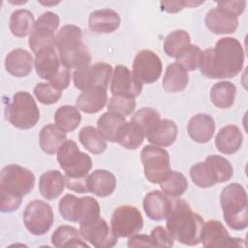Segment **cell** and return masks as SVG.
<instances>
[{
  "label": "cell",
  "mask_w": 248,
  "mask_h": 248,
  "mask_svg": "<svg viewBox=\"0 0 248 248\" xmlns=\"http://www.w3.org/2000/svg\"><path fill=\"white\" fill-rule=\"evenodd\" d=\"M6 119L16 128L28 130L40 119V110L33 96L27 91H18L5 108Z\"/></svg>",
  "instance_id": "obj_6"
},
{
  "label": "cell",
  "mask_w": 248,
  "mask_h": 248,
  "mask_svg": "<svg viewBox=\"0 0 248 248\" xmlns=\"http://www.w3.org/2000/svg\"><path fill=\"white\" fill-rule=\"evenodd\" d=\"M66 140V133L54 124L44 126L39 135L40 147L45 153L50 155L55 154Z\"/></svg>",
  "instance_id": "obj_28"
},
{
  "label": "cell",
  "mask_w": 248,
  "mask_h": 248,
  "mask_svg": "<svg viewBox=\"0 0 248 248\" xmlns=\"http://www.w3.org/2000/svg\"><path fill=\"white\" fill-rule=\"evenodd\" d=\"M79 198L72 194L65 195L59 202V213L63 219L70 222H78V220Z\"/></svg>",
  "instance_id": "obj_43"
},
{
  "label": "cell",
  "mask_w": 248,
  "mask_h": 248,
  "mask_svg": "<svg viewBox=\"0 0 248 248\" xmlns=\"http://www.w3.org/2000/svg\"><path fill=\"white\" fill-rule=\"evenodd\" d=\"M34 185L35 175L31 170L16 164L5 166L0 173V210L3 213L16 210Z\"/></svg>",
  "instance_id": "obj_2"
},
{
  "label": "cell",
  "mask_w": 248,
  "mask_h": 248,
  "mask_svg": "<svg viewBox=\"0 0 248 248\" xmlns=\"http://www.w3.org/2000/svg\"><path fill=\"white\" fill-rule=\"evenodd\" d=\"M71 78H72L71 71L62 65L59 71L54 75V77L48 80V83L53 88L59 91H63L64 89L68 88V86L70 85Z\"/></svg>",
  "instance_id": "obj_46"
},
{
  "label": "cell",
  "mask_w": 248,
  "mask_h": 248,
  "mask_svg": "<svg viewBox=\"0 0 248 248\" xmlns=\"http://www.w3.org/2000/svg\"><path fill=\"white\" fill-rule=\"evenodd\" d=\"M65 176L56 170L44 172L39 179V191L46 200H54L58 198L65 187Z\"/></svg>",
  "instance_id": "obj_27"
},
{
  "label": "cell",
  "mask_w": 248,
  "mask_h": 248,
  "mask_svg": "<svg viewBox=\"0 0 248 248\" xmlns=\"http://www.w3.org/2000/svg\"><path fill=\"white\" fill-rule=\"evenodd\" d=\"M59 23L58 15L50 11L43 13L38 17L28 40L29 47L34 53L46 46H55L56 35L54 33Z\"/></svg>",
  "instance_id": "obj_9"
},
{
  "label": "cell",
  "mask_w": 248,
  "mask_h": 248,
  "mask_svg": "<svg viewBox=\"0 0 248 248\" xmlns=\"http://www.w3.org/2000/svg\"><path fill=\"white\" fill-rule=\"evenodd\" d=\"M204 162L212 170L217 183H223L230 180L233 175V168L230 161L220 155H209Z\"/></svg>",
  "instance_id": "obj_38"
},
{
  "label": "cell",
  "mask_w": 248,
  "mask_h": 248,
  "mask_svg": "<svg viewBox=\"0 0 248 248\" xmlns=\"http://www.w3.org/2000/svg\"><path fill=\"white\" fill-rule=\"evenodd\" d=\"M202 1L195 2V1H162L160 2L162 11H165L167 13L174 14L180 12L185 6L187 7H196L200 4H202Z\"/></svg>",
  "instance_id": "obj_48"
},
{
  "label": "cell",
  "mask_w": 248,
  "mask_h": 248,
  "mask_svg": "<svg viewBox=\"0 0 248 248\" xmlns=\"http://www.w3.org/2000/svg\"><path fill=\"white\" fill-rule=\"evenodd\" d=\"M150 237L152 238L155 247H172L173 238L170 236L169 232L161 226L155 227L151 231Z\"/></svg>",
  "instance_id": "obj_47"
},
{
  "label": "cell",
  "mask_w": 248,
  "mask_h": 248,
  "mask_svg": "<svg viewBox=\"0 0 248 248\" xmlns=\"http://www.w3.org/2000/svg\"><path fill=\"white\" fill-rule=\"evenodd\" d=\"M108 111L116 112L123 116L131 114L136 108L135 98L112 95L107 105Z\"/></svg>",
  "instance_id": "obj_44"
},
{
  "label": "cell",
  "mask_w": 248,
  "mask_h": 248,
  "mask_svg": "<svg viewBox=\"0 0 248 248\" xmlns=\"http://www.w3.org/2000/svg\"><path fill=\"white\" fill-rule=\"evenodd\" d=\"M112 75V67L105 62H98L92 66L76 70L73 73V81L76 88L83 91L90 87L101 86L108 88Z\"/></svg>",
  "instance_id": "obj_12"
},
{
  "label": "cell",
  "mask_w": 248,
  "mask_h": 248,
  "mask_svg": "<svg viewBox=\"0 0 248 248\" xmlns=\"http://www.w3.org/2000/svg\"><path fill=\"white\" fill-rule=\"evenodd\" d=\"M187 131L194 141L206 143L214 135L215 122L209 114L198 113L189 120Z\"/></svg>",
  "instance_id": "obj_21"
},
{
  "label": "cell",
  "mask_w": 248,
  "mask_h": 248,
  "mask_svg": "<svg viewBox=\"0 0 248 248\" xmlns=\"http://www.w3.org/2000/svg\"><path fill=\"white\" fill-rule=\"evenodd\" d=\"M201 241L206 248H239L245 246L243 239L231 237L224 225L218 220H209L204 223Z\"/></svg>",
  "instance_id": "obj_14"
},
{
  "label": "cell",
  "mask_w": 248,
  "mask_h": 248,
  "mask_svg": "<svg viewBox=\"0 0 248 248\" xmlns=\"http://www.w3.org/2000/svg\"><path fill=\"white\" fill-rule=\"evenodd\" d=\"M88 176L85 177H66L65 184L66 187L76 193H87L89 192L87 185Z\"/></svg>",
  "instance_id": "obj_49"
},
{
  "label": "cell",
  "mask_w": 248,
  "mask_h": 248,
  "mask_svg": "<svg viewBox=\"0 0 248 248\" xmlns=\"http://www.w3.org/2000/svg\"><path fill=\"white\" fill-rule=\"evenodd\" d=\"M143 227L140 211L129 204L116 207L111 215L110 228L117 237H130L139 233Z\"/></svg>",
  "instance_id": "obj_10"
},
{
  "label": "cell",
  "mask_w": 248,
  "mask_h": 248,
  "mask_svg": "<svg viewBox=\"0 0 248 248\" xmlns=\"http://www.w3.org/2000/svg\"><path fill=\"white\" fill-rule=\"evenodd\" d=\"M243 142V135L236 125H227L219 130L215 137V146L223 154L237 152Z\"/></svg>",
  "instance_id": "obj_24"
},
{
  "label": "cell",
  "mask_w": 248,
  "mask_h": 248,
  "mask_svg": "<svg viewBox=\"0 0 248 248\" xmlns=\"http://www.w3.org/2000/svg\"><path fill=\"white\" fill-rule=\"evenodd\" d=\"M51 243L58 248L63 247H88L83 241L79 231L72 226L63 225L58 227L51 235Z\"/></svg>",
  "instance_id": "obj_31"
},
{
  "label": "cell",
  "mask_w": 248,
  "mask_h": 248,
  "mask_svg": "<svg viewBox=\"0 0 248 248\" xmlns=\"http://www.w3.org/2000/svg\"><path fill=\"white\" fill-rule=\"evenodd\" d=\"M204 21L209 31L218 35L232 34L238 26V17L219 7L209 10Z\"/></svg>",
  "instance_id": "obj_17"
},
{
  "label": "cell",
  "mask_w": 248,
  "mask_h": 248,
  "mask_svg": "<svg viewBox=\"0 0 248 248\" xmlns=\"http://www.w3.org/2000/svg\"><path fill=\"white\" fill-rule=\"evenodd\" d=\"M144 133L142 129L136 123L130 121L126 122L120 129L117 141L122 147L126 149H137L144 140Z\"/></svg>",
  "instance_id": "obj_35"
},
{
  "label": "cell",
  "mask_w": 248,
  "mask_h": 248,
  "mask_svg": "<svg viewBox=\"0 0 248 248\" xmlns=\"http://www.w3.org/2000/svg\"><path fill=\"white\" fill-rule=\"evenodd\" d=\"M54 121L59 129L65 133H71L78 127L81 114L77 107L66 105L57 108L54 113Z\"/></svg>",
  "instance_id": "obj_34"
},
{
  "label": "cell",
  "mask_w": 248,
  "mask_h": 248,
  "mask_svg": "<svg viewBox=\"0 0 248 248\" xmlns=\"http://www.w3.org/2000/svg\"><path fill=\"white\" fill-rule=\"evenodd\" d=\"M236 87L230 81H219L210 89V100L219 108H229L234 103Z\"/></svg>",
  "instance_id": "obj_33"
},
{
  "label": "cell",
  "mask_w": 248,
  "mask_h": 248,
  "mask_svg": "<svg viewBox=\"0 0 248 248\" xmlns=\"http://www.w3.org/2000/svg\"><path fill=\"white\" fill-rule=\"evenodd\" d=\"M40 3H42V4H44V5H55V4H58L59 2H52V3H48V2H42V1H40Z\"/></svg>",
  "instance_id": "obj_52"
},
{
  "label": "cell",
  "mask_w": 248,
  "mask_h": 248,
  "mask_svg": "<svg viewBox=\"0 0 248 248\" xmlns=\"http://www.w3.org/2000/svg\"><path fill=\"white\" fill-rule=\"evenodd\" d=\"M121 19L114 10L102 9L92 12L88 18L89 29L96 34H109L120 26Z\"/></svg>",
  "instance_id": "obj_20"
},
{
  "label": "cell",
  "mask_w": 248,
  "mask_h": 248,
  "mask_svg": "<svg viewBox=\"0 0 248 248\" xmlns=\"http://www.w3.org/2000/svg\"><path fill=\"white\" fill-rule=\"evenodd\" d=\"M177 132L178 128L174 121L170 119H161L145 137L151 144L160 147H167L175 141Z\"/></svg>",
  "instance_id": "obj_26"
},
{
  "label": "cell",
  "mask_w": 248,
  "mask_h": 248,
  "mask_svg": "<svg viewBox=\"0 0 248 248\" xmlns=\"http://www.w3.org/2000/svg\"><path fill=\"white\" fill-rule=\"evenodd\" d=\"M57 162L66 177H85L92 168L90 156L81 152L72 140H66L58 149Z\"/></svg>",
  "instance_id": "obj_7"
},
{
  "label": "cell",
  "mask_w": 248,
  "mask_h": 248,
  "mask_svg": "<svg viewBox=\"0 0 248 248\" xmlns=\"http://www.w3.org/2000/svg\"><path fill=\"white\" fill-rule=\"evenodd\" d=\"M142 205L149 219L161 221L168 217L171 208V200L163 192L153 190L145 195Z\"/></svg>",
  "instance_id": "obj_19"
},
{
  "label": "cell",
  "mask_w": 248,
  "mask_h": 248,
  "mask_svg": "<svg viewBox=\"0 0 248 248\" xmlns=\"http://www.w3.org/2000/svg\"><path fill=\"white\" fill-rule=\"evenodd\" d=\"M202 50L198 46L188 45L183 47L176 55V63L180 64L187 72L195 71L199 68Z\"/></svg>",
  "instance_id": "obj_42"
},
{
  "label": "cell",
  "mask_w": 248,
  "mask_h": 248,
  "mask_svg": "<svg viewBox=\"0 0 248 248\" xmlns=\"http://www.w3.org/2000/svg\"><path fill=\"white\" fill-rule=\"evenodd\" d=\"M54 221L51 206L41 200L30 202L23 212V223L26 229L34 235H43L47 232Z\"/></svg>",
  "instance_id": "obj_11"
},
{
  "label": "cell",
  "mask_w": 248,
  "mask_h": 248,
  "mask_svg": "<svg viewBox=\"0 0 248 248\" xmlns=\"http://www.w3.org/2000/svg\"><path fill=\"white\" fill-rule=\"evenodd\" d=\"M116 178L107 170H96L88 175L89 192L97 197L105 198L111 195L116 188Z\"/></svg>",
  "instance_id": "obj_25"
},
{
  "label": "cell",
  "mask_w": 248,
  "mask_h": 248,
  "mask_svg": "<svg viewBox=\"0 0 248 248\" xmlns=\"http://www.w3.org/2000/svg\"><path fill=\"white\" fill-rule=\"evenodd\" d=\"M33 57L23 48L11 50L5 58V68L9 74L16 78H23L32 72Z\"/></svg>",
  "instance_id": "obj_23"
},
{
  "label": "cell",
  "mask_w": 248,
  "mask_h": 248,
  "mask_svg": "<svg viewBox=\"0 0 248 248\" xmlns=\"http://www.w3.org/2000/svg\"><path fill=\"white\" fill-rule=\"evenodd\" d=\"M160 120L159 112L152 108H142L131 117V121L138 124L142 129L145 136L152 131Z\"/></svg>",
  "instance_id": "obj_41"
},
{
  "label": "cell",
  "mask_w": 248,
  "mask_h": 248,
  "mask_svg": "<svg viewBox=\"0 0 248 248\" xmlns=\"http://www.w3.org/2000/svg\"><path fill=\"white\" fill-rule=\"evenodd\" d=\"M35 18L33 14L26 9H19L15 11L10 17V30L16 37H25L34 29Z\"/></svg>",
  "instance_id": "obj_32"
},
{
  "label": "cell",
  "mask_w": 248,
  "mask_h": 248,
  "mask_svg": "<svg viewBox=\"0 0 248 248\" xmlns=\"http://www.w3.org/2000/svg\"><path fill=\"white\" fill-rule=\"evenodd\" d=\"M126 122L127 121L125 116L108 110L99 117L97 121V127L99 133L106 140L116 142L118 133Z\"/></svg>",
  "instance_id": "obj_29"
},
{
  "label": "cell",
  "mask_w": 248,
  "mask_h": 248,
  "mask_svg": "<svg viewBox=\"0 0 248 248\" xmlns=\"http://www.w3.org/2000/svg\"><path fill=\"white\" fill-rule=\"evenodd\" d=\"M140 160L146 179L154 184H160L171 171L169 152L153 144L145 145L140 152Z\"/></svg>",
  "instance_id": "obj_8"
},
{
  "label": "cell",
  "mask_w": 248,
  "mask_h": 248,
  "mask_svg": "<svg viewBox=\"0 0 248 248\" xmlns=\"http://www.w3.org/2000/svg\"><path fill=\"white\" fill-rule=\"evenodd\" d=\"M34 66L37 75L44 79L49 80L59 71L62 64L55 46H46L35 53Z\"/></svg>",
  "instance_id": "obj_18"
},
{
  "label": "cell",
  "mask_w": 248,
  "mask_h": 248,
  "mask_svg": "<svg viewBox=\"0 0 248 248\" xmlns=\"http://www.w3.org/2000/svg\"><path fill=\"white\" fill-rule=\"evenodd\" d=\"M189 81L188 72L178 63L174 62L167 67L163 78V88L170 93L184 90Z\"/></svg>",
  "instance_id": "obj_30"
},
{
  "label": "cell",
  "mask_w": 248,
  "mask_h": 248,
  "mask_svg": "<svg viewBox=\"0 0 248 248\" xmlns=\"http://www.w3.org/2000/svg\"><path fill=\"white\" fill-rule=\"evenodd\" d=\"M217 5L219 8L224 9L238 17V16H240L246 8V1H244V0H231V1L224 0V1H219L217 3Z\"/></svg>",
  "instance_id": "obj_50"
},
{
  "label": "cell",
  "mask_w": 248,
  "mask_h": 248,
  "mask_svg": "<svg viewBox=\"0 0 248 248\" xmlns=\"http://www.w3.org/2000/svg\"><path fill=\"white\" fill-rule=\"evenodd\" d=\"M166 220L167 231L173 240L189 246L198 245L201 242L203 219L192 210L185 200L171 201V208Z\"/></svg>",
  "instance_id": "obj_3"
},
{
  "label": "cell",
  "mask_w": 248,
  "mask_h": 248,
  "mask_svg": "<svg viewBox=\"0 0 248 248\" xmlns=\"http://www.w3.org/2000/svg\"><path fill=\"white\" fill-rule=\"evenodd\" d=\"M79 232L82 238L97 248H110L116 245L117 236L111 231L107 221L103 218L79 225Z\"/></svg>",
  "instance_id": "obj_15"
},
{
  "label": "cell",
  "mask_w": 248,
  "mask_h": 248,
  "mask_svg": "<svg viewBox=\"0 0 248 248\" xmlns=\"http://www.w3.org/2000/svg\"><path fill=\"white\" fill-rule=\"evenodd\" d=\"M220 204L226 224L232 230L242 231L248 226V199L239 183L227 185L220 194Z\"/></svg>",
  "instance_id": "obj_5"
},
{
  "label": "cell",
  "mask_w": 248,
  "mask_h": 248,
  "mask_svg": "<svg viewBox=\"0 0 248 248\" xmlns=\"http://www.w3.org/2000/svg\"><path fill=\"white\" fill-rule=\"evenodd\" d=\"M78 140L90 153L96 155L104 153L108 146L107 140L93 126L83 127L78 134Z\"/></svg>",
  "instance_id": "obj_36"
},
{
  "label": "cell",
  "mask_w": 248,
  "mask_h": 248,
  "mask_svg": "<svg viewBox=\"0 0 248 248\" xmlns=\"http://www.w3.org/2000/svg\"><path fill=\"white\" fill-rule=\"evenodd\" d=\"M108 101L107 89L101 86L83 90L76 101L78 109L85 113H97L104 108Z\"/></svg>",
  "instance_id": "obj_22"
},
{
  "label": "cell",
  "mask_w": 248,
  "mask_h": 248,
  "mask_svg": "<svg viewBox=\"0 0 248 248\" xmlns=\"http://www.w3.org/2000/svg\"><path fill=\"white\" fill-rule=\"evenodd\" d=\"M244 63V51L238 40L224 37L217 41L213 48L202 51L199 68L208 78H231L237 76Z\"/></svg>",
  "instance_id": "obj_1"
},
{
  "label": "cell",
  "mask_w": 248,
  "mask_h": 248,
  "mask_svg": "<svg viewBox=\"0 0 248 248\" xmlns=\"http://www.w3.org/2000/svg\"><path fill=\"white\" fill-rule=\"evenodd\" d=\"M190 176L194 184L200 188H209L217 183L212 170L205 162L197 163L192 166Z\"/></svg>",
  "instance_id": "obj_40"
},
{
  "label": "cell",
  "mask_w": 248,
  "mask_h": 248,
  "mask_svg": "<svg viewBox=\"0 0 248 248\" xmlns=\"http://www.w3.org/2000/svg\"><path fill=\"white\" fill-rule=\"evenodd\" d=\"M160 188L165 195L175 199L185 193L188 188V181L181 172L171 170L160 183Z\"/></svg>",
  "instance_id": "obj_37"
},
{
  "label": "cell",
  "mask_w": 248,
  "mask_h": 248,
  "mask_svg": "<svg viewBox=\"0 0 248 248\" xmlns=\"http://www.w3.org/2000/svg\"><path fill=\"white\" fill-rule=\"evenodd\" d=\"M129 247H155L152 238L146 234H134L128 239Z\"/></svg>",
  "instance_id": "obj_51"
},
{
  "label": "cell",
  "mask_w": 248,
  "mask_h": 248,
  "mask_svg": "<svg viewBox=\"0 0 248 248\" xmlns=\"http://www.w3.org/2000/svg\"><path fill=\"white\" fill-rule=\"evenodd\" d=\"M190 42L191 37L185 30H174L165 39L164 51L169 57L175 58L183 47L190 45Z\"/></svg>",
  "instance_id": "obj_39"
},
{
  "label": "cell",
  "mask_w": 248,
  "mask_h": 248,
  "mask_svg": "<svg viewBox=\"0 0 248 248\" xmlns=\"http://www.w3.org/2000/svg\"><path fill=\"white\" fill-rule=\"evenodd\" d=\"M141 90L142 83L136 78L128 67L117 65L114 68L110 80V92L112 95L136 98L140 94Z\"/></svg>",
  "instance_id": "obj_16"
},
{
  "label": "cell",
  "mask_w": 248,
  "mask_h": 248,
  "mask_svg": "<svg viewBox=\"0 0 248 248\" xmlns=\"http://www.w3.org/2000/svg\"><path fill=\"white\" fill-rule=\"evenodd\" d=\"M55 47L61 64L67 69L80 70L90 66V51L82 42V31L78 26L64 25L56 34Z\"/></svg>",
  "instance_id": "obj_4"
},
{
  "label": "cell",
  "mask_w": 248,
  "mask_h": 248,
  "mask_svg": "<svg viewBox=\"0 0 248 248\" xmlns=\"http://www.w3.org/2000/svg\"><path fill=\"white\" fill-rule=\"evenodd\" d=\"M34 95L38 101L44 105H52L58 102L62 96V91L53 88L49 83L39 82L34 88Z\"/></svg>",
  "instance_id": "obj_45"
},
{
  "label": "cell",
  "mask_w": 248,
  "mask_h": 248,
  "mask_svg": "<svg viewBox=\"0 0 248 248\" xmlns=\"http://www.w3.org/2000/svg\"><path fill=\"white\" fill-rule=\"evenodd\" d=\"M163 65L159 56L150 49L139 51L133 62V74L141 83H153L162 74Z\"/></svg>",
  "instance_id": "obj_13"
}]
</instances>
